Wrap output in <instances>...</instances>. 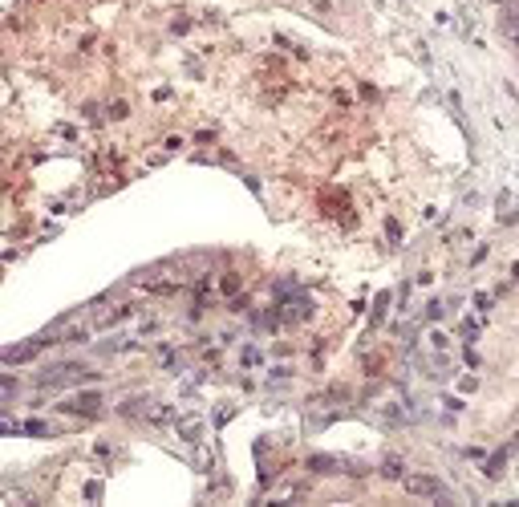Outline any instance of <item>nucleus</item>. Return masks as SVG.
I'll use <instances>...</instances> for the list:
<instances>
[{
  "mask_svg": "<svg viewBox=\"0 0 519 507\" xmlns=\"http://www.w3.org/2000/svg\"><path fill=\"white\" fill-rule=\"evenodd\" d=\"M406 491H410V495H430V499H443L438 479H430V475H406Z\"/></svg>",
  "mask_w": 519,
  "mask_h": 507,
  "instance_id": "1",
  "label": "nucleus"
},
{
  "mask_svg": "<svg viewBox=\"0 0 519 507\" xmlns=\"http://www.w3.org/2000/svg\"><path fill=\"white\" fill-rule=\"evenodd\" d=\"M65 410H74V414H85V418H90V414L102 410V398H97V394H81V398H69Z\"/></svg>",
  "mask_w": 519,
  "mask_h": 507,
  "instance_id": "2",
  "label": "nucleus"
},
{
  "mask_svg": "<svg viewBox=\"0 0 519 507\" xmlns=\"http://www.w3.org/2000/svg\"><path fill=\"white\" fill-rule=\"evenodd\" d=\"M503 25H507L511 33H519V0H507V4H503Z\"/></svg>",
  "mask_w": 519,
  "mask_h": 507,
  "instance_id": "3",
  "label": "nucleus"
},
{
  "mask_svg": "<svg viewBox=\"0 0 519 507\" xmlns=\"http://www.w3.org/2000/svg\"><path fill=\"white\" fill-rule=\"evenodd\" d=\"M507 454H511V447H503L499 454H495V459L487 463V475H491V479H495V475H499V471H503V463H507Z\"/></svg>",
  "mask_w": 519,
  "mask_h": 507,
  "instance_id": "4",
  "label": "nucleus"
},
{
  "mask_svg": "<svg viewBox=\"0 0 519 507\" xmlns=\"http://www.w3.org/2000/svg\"><path fill=\"white\" fill-rule=\"evenodd\" d=\"M126 312H130V305H118V309H110L106 317H97V325H114V321H122Z\"/></svg>",
  "mask_w": 519,
  "mask_h": 507,
  "instance_id": "5",
  "label": "nucleus"
},
{
  "mask_svg": "<svg viewBox=\"0 0 519 507\" xmlns=\"http://www.w3.org/2000/svg\"><path fill=\"white\" fill-rule=\"evenodd\" d=\"M382 475H385V479H406V475H402V459H385Z\"/></svg>",
  "mask_w": 519,
  "mask_h": 507,
  "instance_id": "6",
  "label": "nucleus"
},
{
  "mask_svg": "<svg viewBox=\"0 0 519 507\" xmlns=\"http://www.w3.org/2000/svg\"><path fill=\"white\" fill-rule=\"evenodd\" d=\"M308 467H312V471H337V459H325V454H317Z\"/></svg>",
  "mask_w": 519,
  "mask_h": 507,
  "instance_id": "7",
  "label": "nucleus"
},
{
  "mask_svg": "<svg viewBox=\"0 0 519 507\" xmlns=\"http://www.w3.org/2000/svg\"><path fill=\"white\" fill-rule=\"evenodd\" d=\"M20 430H29V434H49V426H45V422H25Z\"/></svg>",
  "mask_w": 519,
  "mask_h": 507,
  "instance_id": "8",
  "label": "nucleus"
},
{
  "mask_svg": "<svg viewBox=\"0 0 519 507\" xmlns=\"http://www.w3.org/2000/svg\"><path fill=\"white\" fill-rule=\"evenodd\" d=\"M495 4H507V0H495Z\"/></svg>",
  "mask_w": 519,
  "mask_h": 507,
  "instance_id": "9",
  "label": "nucleus"
},
{
  "mask_svg": "<svg viewBox=\"0 0 519 507\" xmlns=\"http://www.w3.org/2000/svg\"><path fill=\"white\" fill-rule=\"evenodd\" d=\"M515 45H519V33H515Z\"/></svg>",
  "mask_w": 519,
  "mask_h": 507,
  "instance_id": "10",
  "label": "nucleus"
}]
</instances>
